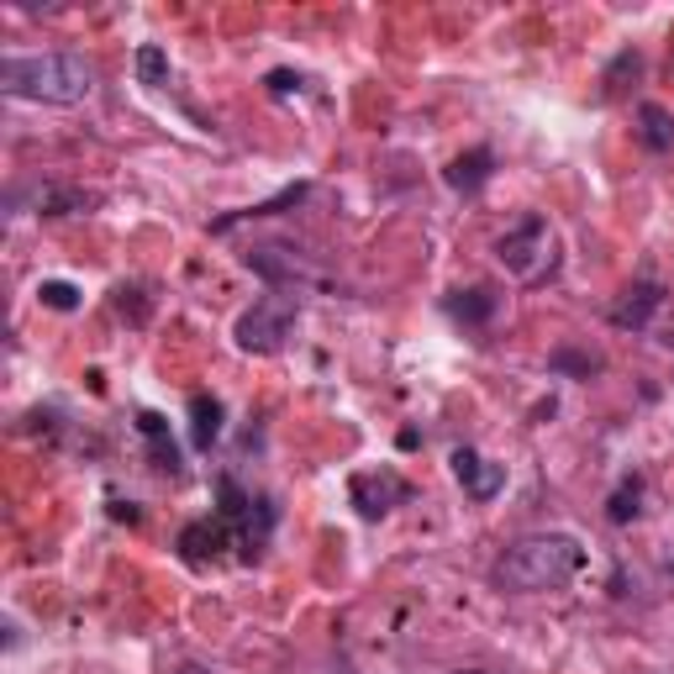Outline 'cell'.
<instances>
[{
	"label": "cell",
	"mask_w": 674,
	"mask_h": 674,
	"mask_svg": "<svg viewBox=\"0 0 674 674\" xmlns=\"http://www.w3.org/2000/svg\"><path fill=\"white\" fill-rule=\"evenodd\" d=\"M290 326H295V301L290 295H263L238 317L232 338H238L242 353H274L290 338Z\"/></svg>",
	"instance_id": "277c9868"
},
{
	"label": "cell",
	"mask_w": 674,
	"mask_h": 674,
	"mask_svg": "<svg viewBox=\"0 0 674 674\" xmlns=\"http://www.w3.org/2000/svg\"><path fill=\"white\" fill-rule=\"evenodd\" d=\"M659 305H664V284L637 280V284H628V290L616 295V305H611V322L643 332V326L653 322V311H659Z\"/></svg>",
	"instance_id": "ba28073f"
},
{
	"label": "cell",
	"mask_w": 674,
	"mask_h": 674,
	"mask_svg": "<svg viewBox=\"0 0 674 674\" xmlns=\"http://www.w3.org/2000/svg\"><path fill=\"white\" fill-rule=\"evenodd\" d=\"M443 305H448V317H454V322H464V326H485L490 317H496L500 295H496V290H485V284H475V290H454V295H448Z\"/></svg>",
	"instance_id": "8fae6325"
},
{
	"label": "cell",
	"mask_w": 674,
	"mask_h": 674,
	"mask_svg": "<svg viewBox=\"0 0 674 674\" xmlns=\"http://www.w3.org/2000/svg\"><path fill=\"white\" fill-rule=\"evenodd\" d=\"M221 422H227V406L217 395H190V448L211 454V443L221 437Z\"/></svg>",
	"instance_id": "30bf717a"
},
{
	"label": "cell",
	"mask_w": 674,
	"mask_h": 674,
	"mask_svg": "<svg viewBox=\"0 0 674 674\" xmlns=\"http://www.w3.org/2000/svg\"><path fill=\"white\" fill-rule=\"evenodd\" d=\"M454 479L464 485V496L496 500L500 490H506V464H490V458L475 454V448H458V454H454Z\"/></svg>",
	"instance_id": "52a82bcc"
},
{
	"label": "cell",
	"mask_w": 674,
	"mask_h": 674,
	"mask_svg": "<svg viewBox=\"0 0 674 674\" xmlns=\"http://www.w3.org/2000/svg\"><path fill=\"white\" fill-rule=\"evenodd\" d=\"M349 496H353V506H359L364 522H380V517H391L395 506L412 496V485L395 475V469H359V475L349 479Z\"/></svg>",
	"instance_id": "8992f818"
},
{
	"label": "cell",
	"mask_w": 674,
	"mask_h": 674,
	"mask_svg": "<svg viewBox=\"0 0 674 674\" xmlns=\"http://www.w3.org/2000/svg\"><path fill=\"white\" fill-rule=\"evenodd\" d=\"M585 564V548L569 532H532L522 543H511L496 559L490 580L511 595H538V590H559L574 580V569Z\"/></svg>",
	"instance_id": "7a4b0ae2"
},
{
	"label": "cell",
	"mask_w": 674,
	"mask_h": 674,
	"mask_svg": "<svg viewBox=\"0 0 674 674\" xmlns=\"http://www.w3.org/2000/svg\"><path fill=\"white\" fill-rule=\"evenodd\" d=\"M179 674H206V670H200V664H185V670H179Z\"/></svg>",
	"instance_id": "7402d4cb"
},
{
	"label": "cell",
	"mask_w": 674,
	"mask_h": 674,
	"mask_svg": "<svg viewBox=\"0 0 674 674\" xmlns=\"http://www.w3.org/2000/svg\"><path fill=\"white\" fill-rule=\"evenodd\" d=\"M137 433L153 443V464L169 469V475H179V448H175V437H169V422L158 412H137Z\"/></svg>",
	"instance_id": "5bb4252c"
},
{
	"label": "cell",
	"mask_w": 674,
	"mask_h": 674,
	"mask_svg": "<svg viewBox=\"0 0 674 674\" xmlns=\"http://www.w3.org/2000/svg\"><path fill=\"white\" fill-rule=\"evenodd\" d=\"M242 259H248V269H253L259 280H269V284H311V280H322V269L305 259L301 248H290V242H253Z\"/></svg>",
	"instance_id": "5b68a950"
},
{
	"label": "cell",
	"mask_w": 674,
	"mask_h": 674,
	"mask_svg": "<svg viewBox=\"0 0 674 674\" xmlns=\"http://www.w3.org/2000/svg\"><path fill=\"white\" fill-rule=\"evenodd\" d=\"M305 196H311V185H290V190H280L274 200H259V206H248V211H232V217L211 221V232H232L238 221H253V217H280L284 206H301Z\"/></svg>",
	"instance_id": "9a60e30c"
},
{
	"label": "cell",
	"mask_w": 674,
	"mask_h": 674,
	"mask_svg": "<svg viewBox=\"0 0 674 674\" xmlns=\"http://www.w3.org/2000/svg\"><path fill=\"white\" fill-rule=\"evenodd\" d=\"M490 175H496V153H490V148H469V153H458L454 164L443 169V179L454 185L458 196H475V190H479V185H485Z\"/></svg>",
	"instance_id": "9c48e42d"
},
{
	"label": "cell",
	"mask_w": 674,
	"mask_h": 674,
	"mask_svg": "<svg viewBox=\"0 0 674 674\" xmlns=\"http://www.w3.org/2000/svg\"><path fill=\"white\" fill-rule=\"evenodd\" d=\"M548 364H553L559 374H585V380H590V374L601 370V353L569 349V343H564V349H553V359H548Z\"/></svg>",
	"instance_id": "ac0fdd59"
},
{
	"label": "cell",
	"mask_w": 674,
	"mask_h": 674,
	"mask_svg": "<svg viewBox=\"0 0 674 674\" xmlns=\"http://www.w3.org/2000/svg\"><path fill=\"white\" fill-rule=\"evenodd\" d=\"M496 259L511 280L543 284V280H553V269H559V238H553V227H548L538 211H527V217H517L496 238Z\"/></svg>",
	"instance_id": "3957f363"
},
{
	"label": "cell",
	"mask_w": 674,
	"mask_h": 674,
	"mask_svg": "<svg viewBox=\"0 0 674 674\" xmlns=\"http://www.w3.org/2000/svg\"><path fill=\"white\" fill-rule=\"evenodd\" d=\"M637 137L649 153H670L674 148V111L659 106V101H643L637 106Z\"/></svg>",
	"instance_id": "4fadbf2b"
},
{
	"label": "cell",
	"mask_w": 674,
	"mask_h": 674,
	"mask_svg": "<svg viewBox=\"0 0 674 674\" xmlns=\"http://www.w3.org/2000/svg\"><path fill=\"white\" fill-rule=\"evenodd\" d=\"M38 295H43L48 311H74V305H80V290H74L69 280H43L38 284Z\"/></svg>",
	"instance_id": "ffe728a7"
},
{
	"label": "cell",
	"mask_w": 674,
	"mask_h": 674,
	"mask_svg": "<svg viewBox=\"0 0 674 674\" xmlns=\"http://www.w3.org/2000/svg\"><path fill=\"white\" fill-rule=\"evenodd\" d=\"M95 64L85 53H27L0 64V90L17 101H43V106H80L95 95Z\"/></svg>",
	"instance_id": "6da1fadb"
},
{
	"label": "cell",
	"mask_w": 674,
	"mask_h": 674,
	"mask_svg": "<svg viewBox=\"0 0 674 674\" xmlns=\"http://www.w3.org/2000/svg\"><path fill=\"white\" fill-rule=\"evenodd\" d=\"M227 527H232V522H190L185 532H179V553H185L190 564L217 559L221 548H227Z\"/></svg>",
	"instance_id": "7c38bea8"
},
{
	"label": "cell",
	"mask_w": 674,
	"mask_h": 674,
	"mask_svg": "<svg viewBox=\"0 0 674 674\" xmlns=\"http://www.w3.org/2000/svg\"><path fill=\"white\" fill-rule=\"evenodd\" d=\"M637 74H643V59L628 48V53H616V64L601 74V85H606V95H622V80H637Z\"/></svg>",
	"instance_id": "d6986e66"
},
{
	"label": "cell",
	"mask_w": 674,
	"mask_h": 674,
	"mask_svg": "<svg viewBox=\"0 0 674 674\" xmlns=\"http://www.w3.org/2000/svg\"><path fill=\"white\" fill-rule=\"evenodd\" d=\"M263 85H269V95H290V90H301L305 80H301V74H290V69H274Z\"/></svg>",
	"instance_id": "44dd1931"
},
{
	"label": "cell",
	"mask_w": 674,
	"mask_h": 674,
	"mask_svg": "<svg viewBox=\"0 0 674 674\" xmlns=\"http://www.w3.org/2000/svg\"><path fill=\"white\" fill-rule=\"evenodd\" d=\"M643 511V479L637 475H628L616 490H611V500H606V522H616V527H628L632 517Z\"/></svg>",
	"instance_id": "2e32d148"
},
{
	"label": "cell",
	"mask_w": 674,
	"mask_h": 674,
	"mask_svg": "<svg viewBox=\"0 0 674 674\" xmlns=\"http://www.w3.org/2000/svg\"><path fill=\"white\" fill-rule=\"evenodd\" d=\"M132 64H137V80H143L148 90L169 85V53H164L158 43H143V48H137V59H132Z\"/></svg>",
	"instance_id": "e0dca14e"
},
{
	"label": "cell",
	"mask_w": 674,
	"mask_h": 674,
	"mask_svg": "<svg viewBox=\"0 0 674 674\" xmlns=\"http://www.w3.org/2000/svg\"><path fill=\"white\" fill-rule=\"evenodd\" d=\"M458 674H490V670H458Z\"/></svg>",
	"instance_id": "603a6c76"
}]
</instances>
